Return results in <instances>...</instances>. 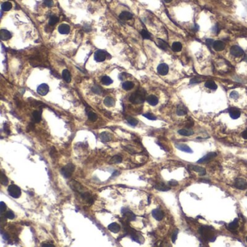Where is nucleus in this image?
Returning a JSON list of instances; mask_svg holds the SVG:
<instances>
[{
  "instance_id": "f257e3e1",
  "label": "nucleus",
  "mask_w": 247,
  "mask_h": 247,
  "mask_svg": "<svg viewBox=\"0 0 247 247\" xmlns=\"http://www.w3.org/2000/svg\"><path fill=\"white\" fill-rule=\"evenodd\" d=\"M200 233L202 234V237L204 239L210 241H214L216 238V236L214 235V231L212 230L210 227H202L200 229Z\"/></svg>"
},
{
  "instance_id": "f03ea898",
  "label": "nucleus",
  "mask_w": 247,
  "mask_h": 247,
  "mask_svg": "<svg viewBox=\"0 0 247 247\" xmlns=\"http://www.w3.org/2000/svg\"><path fill=\"white\" fill-rule=\"evenodd\" d=\"M145 100V91L143 90L137 91L130 96V101L133 104L143 103Z\"/></svg>"
},
{
  "instance_id": "7ed1b4c3",
  "label": "nucleus",
  "mask_w": 247,
  "mask_h": 247,
  "mask_svg": "<svg viewBox=\"0 0 247 247\" xmlns=\"http://www.w3.org/2000/svg\"><path fill=\"white\" fill-rule=\"evenodd\" d=\"M8 193L14 199H18L21 195V189L17 185L11 184L8 187Z\"/></svg>"
},
{
  "instance_id": "20e7f679",
  "label": "nucleus",
  "mask_w": 247,
  "mask_h": 247,
  "mask_svg": "<svg viewBox=\"0 0 247 247\" xmlns=\"http://www.w3.org/2000/svg\"><path fill=\"white\" fill-rule=\"evenodd\" d=\"M74 170H75V166L72 163H69L65 167H63V169L61 170V173L64 177L67 178V177L71 176L72 173H73Z\"/></svg>"
},
{
  "instance_id": "39448f33",
  "label": "nucleus",
  "mask_w": 247,
  "mask_h": 247,
  "mask_svg": "<svg viewBox=\"0 0 247 247\" xmlns=\"http://www.w3.org/2000/svg\"><path fill=\"white\" fill-rule=\"evenodd\" d=\"M230 54L236 57H239L244 55V52L242 49L238 46H233L230 48Z\"/></svg>"
},
{
  "instance_id": "423d86ee",
  "label": "nucleus",
  "mask_w": 247,
  "mask_h": 247,
  "mask_svg": "<svg viewBox=\"0 0 247 247\" xmlns=\"http://www.w3.org/2000/svg\"><path fill=\"white\" fill-rule=\"evenodd\" d=\"M107 54L104 51L98 50L94 54V59L96 62H103L107 58Z\"/></svg>"
},
{
  "instance_id": "0eeeda50",
  "label": "nucleus",
  "mask_w": 247,
  "mask_h": 247,
  "mask_svg": "<svg viewBox=\"0 0 247 247\" xmlns=\"http://www.w3.org/2000/svg\"><path fill=\"white\" fill-rule=\"evenodd\" d=\"M235 186L238 189L244 190L247 188V182L243 178H237L235 181Z\"/></svg>"
},
{
  "instance_id": "6e6552de",
  "label": "nucleus",
  "mask_w": 247,
  "mask_h": 247,
  "mask_svg": "<svg viewBox=\"0 0 247 247\" xmlns=\"http://www.w3.org/2000/svg\"><path fill=\"white\" fill-rule=\"evenodd\" d=\"M49 90V86L46 83H42L38 87L37 92L38 94H40L41 96H45L48 94Z\"/></svg>"
},
{
  "instance_id": "1a4fd4ad",
  "label": "nucleus",
  "mask_w": 247,
  "mask_h": 247,
  "mask_svg": "<svg viewBox=\"0 0 247 247\" xmlns=\"http://www.w3.org/2000/svg\"><path fill=\"white\" fill-rule=\"evenodd\" d=\"M216 156H217V153H215V152L208 153L207 155H205L204 157H203L202 158L199 159V160L197 161V162H198V163H205V162H210L212 159L214 158Z\"/></svg>"
},
{
  "instance_id": "9d476101",
  "label": "nucleus",
  "mask_w": 247,
  "mask_h": 247,
  "mask_svg": "<svg viewBox=\"0 0 247 247\" xmlns=\"http://www.w3.org/2000/svg\"><path fill=\"white\" fill-rule=\"evenodd\" d=\"M168 71H169V67H168V65L165 63H162V64L159 65L157 67V72L161 75H167Z\"/></svg>"
},
{
  "instance_id": "9b49d317",
  "label": "nucleus",
  "mask_w": 247,
  "mask_h": 247,
  "mask_svg": "<svg viewBox=\"0 0 247 247\" xmlns=\"http://www.w3.org/2000/svg\"><path fill=\"white\" fill-rule=\"evenodd\" d=\"M151 214H152V216L154 217L155 220H157L158 221L162 220L163 218H164V213L160 209H155V210L152 211Z\"/></svg>"
},
{
  "instance_id": "f8f14e48",
  "label": "nucleus",
  "mask_w": 247,
  "mask_h": 247,
  "mask_svg": "<svg viewBox=\"0 0 247 247\" xmlns=\"http://www.w3.org/2000/svg\"><path fill=\"white\" fill-rule=\"evenodd\" d=\"M225 47V44L221 41H215L213 43V48L215 51L218 52H221L222 50H224Z\"/></svg>"
},
{
  "instance_id": "ddd939ff",
  "label": "nucleus",
  "mask_w": 247,
  "mask_h": 247,
  "mask_svg": "<svg viewBox=\"0 0 247 247\" xmlns=\"http://www.w3.org/2000/svg\"><path fill=\"white\" fill-rule=\"evenodd\" d=\"M188 167L191 169V170H194V171H195V172H197V173H200L201 175H204L205 174H206V170L202 167H199L197 166V165H190Z\"/></svg>"
},
{
  "instance_id": "4468645a",
  "label": "nucleus",
  "mask_w": 247,
  "mask_h": 247,
  "mask_svg": "<svg viewBox=\"0 0 247 247\" xmlns=\"http://www.w3.org/2000/svg\"><path fill=\"white\" fill-rule=\"evenodd\" d=\"M229 114L232 119H238L241 116V112L239 110L233 107L229 110Z\"/></svg>"
},
{
  "instance_id": "2eb2a0df",
  "label": "nucleus",
  "mask_w": 247,
  "mask_h": 247,
  "mask_svg": "<svg viewBox=\"0 0 247 247\" xmlns=\"http://www.w3.org/2000/svg\"><path fill=\"white\" fill-rule=\"evenodd\" d=\"M12 37L11 33L10 31H8L5 29H2L0 30V38L3 41H7L10 39Z\"/></svg>"
},
{
  "instance_id": "dca6fc26",
  "label": "nucleus",
  "mask_w": 247,
  "mask_h": 247,
  "mask_svg": "<svg viewBox=\"0 0 247 247\" xmlns=\"http://www.w3.org/2000/svg\"><path fill=\"white\" fill-rule=\"evenodd\" d=\"M58 31L61 34H68L70 31V26L67 24H61L58 27Z\"/></svg>"
},
{
  "instance_id": "f3484780",
  "label": "nucleus",
  "mask_w": 247,
  "mask_h": 247,
  "mask_svg": "<svg viewBox=\"0 0 247 247\" xmlns=\"http://www.w3.org/2000/svg\"><path fill=\"white\" fill-rule=\"evenodd\" d=\"M122 214H124L125 216L127 217V218L130 221H132V220H136L135 214L132 213V212L130 210H128L123 208V209L122 210Z\"/></svg>"
},
{
  "instance_id": "a211bd4d",
  "label": "nucleus",
  "mask_w": 247,
  "mask_h": 247,
  "mask_svg": "<svg viewBox=\"0 0 247 247\" xmlns=\"http://www.w3.org/2000/svg\"><path fill=\"white\" fill-rule=\"evenodd\" d=\"M176 148L178 149L179 150H181L182 151H184V152H187V153H192L193 151L191 148L189 147L188 146H187L186 144H176Z\"/></svg>"
},
{
  "instance_id": "6ab92c4d",
  "label": "nucleus",
  "mask_w": 247,
  "mask_h": 247,
  "mask_svg": "<svg viewBox=\"0 0 247 247\" xmlns=\"http://www.w3.org/2000/svg\"><path fill=\"white\" fill-rule=\"evenodd\" d=\"M108 230L113 233H117L120 230V226L116 222H112L108 226Z\"/></svg>"
},
{
  "instance_id": "aec40b11",
  "label": "nucleus",
  "mask_w": 247,
  "mask_h": 247,
  "mask_svg": "<svg viewBox=\"0 0 247 247\" xmlns=\"http://www.w3.org/2000/svg\"><path fill=\"white\" fill-rule=\"evenodd\" d=\"M146 101H147L148 103L150 105H151V106H155L159 102L158 98L156 96H155V95H150V96H148Z\"/></svg>"
},
{
  "instance_id": "412c9836",
  "label": "nucleus",
  "mask_w": 247,
  "mask_h": 247,
  "mask_svg": "<svg viewBox=\"0 0 247 247\" xmlns=\"http://www.w3.org/2000/svg\"><path fill=\"white\" fill-rule=\"evenodd\" d=\"M119 17H120V19H121L122 20H128L132 19L133 15L129 12L124 11L120 13V15Z\"/></svg>"
},
{
  "instance_id": "4be33fe9",
  "label": "nucleus",
  "mask_w": 247,
  "mask_h": 247,
  "mask_svg": "<svg viewBox=\"0 0 247 247\" xmlns=\"http://www.w3.org/2000/svg\"><path fill=\"white\" fill-rule=\"evenodd\" d=\"M104 104L105 106H107V107H110L114 106V104H115V102H114L113 98H112L110 96H107V97L104 99Z\"/></svg>"
},
{
  "instance_id": "5701e85b",
  "label": "nucleus",
  "mask_w": 247,
  "mask_h": 247,
  "mask_svg": "<svg viewBox=\"0 0 247 247\" xmlns=\"http://www.w3.org/2000/svg\"><path fill=\"white\" fill-rule=\"evenodd\" d=\"M178 133L181 135V136H192L194 132V130L191 129H181L178 130Z\"/></svg>"
},
{
  "instance_id": "b1692460",
  "label": "nucleus",
  "mask_w": 247,
  "mask_h": 247,
  "mask_svg": "<svg viewBox=\"0 0 247 247\" xmlns=\"http://www.w3.org/2000/svg\"><path fill=\"white\" fill-rule=\"evenodd\" d=\"M155 188H156L157 190L160 191H167L170 190V188L167 187V186H165L163 183H159L158 184H157L155 186Z\"/></svg>"
},
{
  "instance_id": "393cba45",
  "label": "nucleus",
  "mask_w": 247,
  "mask_h": 247,
  "mask_svg": "<svg viewBox=\"0 0 247 247\" xmlns=\"http://www.w3.org/2000/svg\"><path fill=\"white\" fill-rule=\"evenodd\" d=\"M176 113H177V115H179V116L185 115V114H187V110H186V108L184 106H183V105H179L177 108Z\"/></svg>"
},
{
  "instance_id": "a878e982",
  "label": "nucleus",
  "mask_w": 247,
  "mask_h": 247,
  "mask_svg": "<svg viewBox=\"0 0 247 247\" xmlns=\"http://www.w3.org/2000/svg\"><path fill=\"white\" fill-rule=\"evenodd\" d=\"M100 138L103 141L107 142V141H110L112 139V136H111L110 133H107V132H103L100 134Z\"/></svg>"
},
{
  "instance_id": "bb28decb",
  "label": "nucleus",
  "mask_w": 247,
  "mask_h": 247,
  "mask_svg": "<svg viewBox=\"0 0 247 247\" xmlns=\"http://www.w3.org/2000/svg\"><path fill=\"white\" fill-rule=\"evenodd\" d=\"M172 49H173V51H174L175 52H181V49H182V44H181V43L178 42V41L174 42L173 45H172Z\"/></svg>"
},
{
  "instance_id": "cd10ccee",
  "label": "nucleus",
  "mask_w": 247,
  "mask_h": 247,
  "mask_svg": "<svg viewBox=\"0 0 247 247\" xmlns=\"http://www.w3.org/2000/svg\"><path fill=\"white\" fill-rule=\"evenodd\" d=\"M134 86V83L131 81H126L122 83V89L126 91L132 89Z\"/></svg>"
},
{
  "instance_id": "c85d7f7f",
  "label": "nucleus",
  "mask_w": 247,
  "mask_h": 247,
  "mask_svg": "<svg viewBox=\"0 0 247 247\" xmlns=\"http://www.w3.org/2000/svg\"><path fill=\"white\" fill-rule=\"evenodd\" d=\"M63 78L67 83H70L71 81V75L67 70H64L63 71Z\"/></svg>"
},
{
  "instance_id": "c756f323",
  "label": "nucleus",
  "mask_w": 247,
  "mask_h": 247,
  "mask_svg": "<svg viewBox=\"0 0 247 247\" xmlns=\"http://www.w3.org/2000/svg\"><path fill=\"white\" fill-rule=\"evenodd\" d=\"M204 86H205V87H207V88L210 89H212V90H216L218 89V86L216 85V83L212 81H207L205 83Z\"/></svg>"
},
{
  "instance_id": "7c9ffc66",
  "label": "nucleus",
  "mask_w": 247,
  "mask_h": 247,
  "mask_svg": "<svg viewBox=\"0 0 247 247\" xmlns=\"http://www.w3.org/2000/svg\"><path fill=\"white\" fill-rule=\"evenodd\" d=\"M33 121L36 122H40L41 119V115L40 112H38V111H34L33 112Z\"/></svg>"
},
{
  "instance_id": "2f4dec72",
  "label": "nucleus",
  "mask_w": 247,
  "mask_h": 247,
  "mask_svg": "<svg viewBox=\"0 0 247 247\" xmlns=\"http://www.w3.org/2000/svg\"><path fill=\"white\" fill-rule=\"evenodd\" d=\"M112 82H113L112 80L109 76H107V75L103 76L102 78V83H103L104 85H106V86L110 85L111 83H112Z\"/></svg>"
},
{
  "instance_id": "473e14b6",
  "label": "nucleus",
  "mask_w": 247,
  "mask_h": 247,
  "mask_svg": "<svg viewBox=\"0 0 247 247\" xmlns=\"http://www.w3.org/2000/svg\"><path fill=\"white\" fill-rule=\"evenodd\" d=\"M238 227V219L236 218L232 222H230L228 225V228L230 230H235Z\"/></svg>"
},
{
  "instance_id": "72a5a7b5",
  "label": "nucleus",
  "mask_w": 247,
  "mask_h": 247,
  "mask_svg": "<svg viewBox=\"0 0 247 247\" xmlns=\"http://www.w3.org/2000/svg\"><path fill=\"white\" fill-rule=\"evenodd\" d=\"M12 8V4L9 2H4L3 4H2V10L3 11H9L10 10H11Z\"/></svg>"
},
{
  "instance_id": "f704fd0d",
  "label": "nucleus",
  "mask_w": 247,
  "mask_h": 247,
  "mask_svg": "<svg viewBox=\"0 0 247 247\" xmlns=\"http://www.w3.org/2000/svg\"><path fill=\"white\" fill-rule=\"evenodd\" d=\"M126 120H127V122L129 123L130 126H136L138 124V121H137L136 119H135V118H132V117H127L126 118Z\"/></svg>"
},
{
  "instance_id": "c9c22d12",
  "label": "nucleus",
  "mask_w": 247,
  "mask_h": 247,
  "mask_svg": "<svg viewBox=\"0 0 247 247\" xmlns=\"http://www.w3.org/2000/svg\"><path fill=\"white\" fill-rule=\"evenodd\" d=\"M122 159L121 157H120V156H118V155H115L114 157H112V158L111 159L110 161V163H120L122 162Z\"/></svg>"
},
{
  "instance_id": "e433bc0d",
  "label": "nucleus",
  "mask_w": 247,
  "mask_h": 247,
  "mask_svg": "<svg viewBox=\"0 0 247 247\" xmlns=\"http://www.w3.org/2000/svg\"><path fill=\"white\" fill-rule=\"evenodd\" d=\"M88 118L91 122H95L97 120V115L93 112H88Z\"/></svg>"
},
{
  "instance_id": "4c0bfd02",
  "label": "nucleus",
  "mask_w": 247,
  "mask_h": 247,
  "mask_svg": "<svg viewBox=\"0 0 247 247\" xmlns=\"http://www.w3.org/2000/svg\"><path fill=\"white\" fill-rule=\"evenodd\" d=\"M58 20H59V19L57 16H52L49 19V24L52 26H55L56 23L58 22Z\"/></svg>"
},
{
  "instance_id": "58836bf2",
  "label": "nucleus",
  "mask_w": 247,
  "mask_h": 247,
  "mask_svg": "<svg viewBox=\"0 0 247 247\" xmlns=\"http://www.w3.org/2000/svg\"><path fill=\"white\" fill-rule=\"evenodd\" d=\"M1 181V183L4 186H6L8 183L7 177H6V175L3 173H2V174H1V181Z\"/></svg>"
},
{
  "instance_id": "ea45409f",
  "label": "nucleus",
  "mask_w": 247,
  "mask_h": 247,
  "mask_svg": "<svg viewBox=\"0 0 247 247\" xmlns=\"http://www.w3.org/2000/svg\"><path fill=\"white\" fill-rule=\"evenodd\" d=\"M141 33V36H143L144 38H146V39H150V38H151V36H150V34L149 33L147 30H142Z\"/></svg>"
},
{
  "instance_id": "a19ab883",
  "label": "nucleus",
  "mask_w": 247,
  "mask_h": 247,
  "mask_svg": "<svg viewBox=\"0 0 247 247\" xmlns=\"http://www.w3.org/2000/svg\"><path fill=\"white\" fill-rule=\"evenodd\" d=\"M158 44L159 46V47L160 48H162V49H167V44L164 41H162V39H158Z\"/></svg>"
},
{
  "instance_id": "79ce46f5",
  "label": "nucleus",
  "mask_w": 247,
  "mask_h": 247,
  "mask_svg": "<svg viewBox=\"0 0 247 247\" xmlns=\"http://www.w3.org/2000/svg\"><path fill=\"white\" fill-rule=\"evenodd\" d=\"M4 216L7 218H8V219L12 220V219H14V218H15V214H14V212H13L12 211H8V212H7L5 213Z\"/></svg>"
},
{
  "instance_id": "37998d69",
  "label": "nucleus",
  "mask_w": 247,
  "mask_h": 247,
  "mask_svg": "<svg viewBox=\"0 0 247 247\" xmlns=\"http://www.w3.org/2000/svg\"><path fill=\"white\" fill-rule=\"evenodd\" d=\"M145 118H146L149 120H157V118L155 117L154 114H151V113H146V114H143Z\"/></svg>"
},
{
  "instance_id": "c03bdc74",
  "label": "nucleus",
  "mask_w": 247,
  "mask_h": 247,
  "mask_svg": "<svg viewBox=\"0 0 247 247\" xmlns=\"http://www.w3.org/2000/svg\"><path fill=\"white\" fill-rule=\"evenodd\" d=\"M92 91L96 94H101L102 93V89L98 86H95L92 88Z\"/></svg>"
},
{
  "instance_id": "a18cd8bd",
  "label": "nucleus",
  "mask_w": 247,
  "mask_h": 247,
  "mask_svg": "<svg viewBox=\"0 0 247 247\" xmlns=\"http://www.w3.org/2000/svg\"><path fill=\"white\" fill-rule=\"evenodd\" d=\"M6 208H7L6 204H5L3 202H2L0 203V211H1V213H2V214L6 211Z\"/></svg>"
},
{
  "instance_id": "49530a36",
  "label": "nucleus",
  "mask_w": 247,
  "mask_h": 247,
  "mask_svg": "<svg viewBox=\"0 0 247 247\" xmlns=\"http://www.w3.org/2000/svg\"><path fill=\"white\" fill-rule=\"evenodd\" d=\"M44 4L45 6H47L48 7H51L53 5V1L52 0H45Z\"/></svg>"
},
{
  "instance_id": "de8ad7c7",
  "label": "nucleus",
  "mask_w": 247,
  "mask_h": 247,
  "mask_svg": "<svg viewBox=\"0 0 247 247\" xmlns=\"http://www.w3.org/2000/svg\"><path fill=\"white\" fill-rule=\"evenodd\" d=\"M177 233H178V230H175L173 233V236H172V240H173V242L175 243V240L177 238Z\"/></svg>"
},
{
  "instance_id": "09e8293b",
  "label": "nucleus",
  "mask_w": 247,
  "mask_h": 247,
  "mask_svg": "<svg viewBox=\"0 0 247 247\" xmlns=\"http://www.w3.org/2000/svg\"><path fill=\"white\" fill-rule=\"evenodd\" d=\"M230 96L233 98V99H237V98H238V94L236 92V91H232V92L230 93Z\"/></svg>"
},
{
  "instance_id": "8fccbe9b",
  "label": "nucleus",
  "mask_w": 247,
  "mask_h": 247,
  "mask_svg": "<svg viewBox=\"0 0 247 247\" xmlns=\"http://www.w3.org/2000/svg\"><path fill=\"white\" fill-rule=\"evenodd\" d=\"M41 246H49V247H53L55 246L52 243H43L41 244Z\"/></svg>"
},
{
  "instance_id": "3c124183",
  "label": "nucleus",
  "mask_w": 247,
  "mask_h": 247,
  "mask_svg": "<svg viewBox=\"0 0 247 247\" xmlns=\"http://www.w3.org/2000/svg\"><path fill=\"white\" fill-rule=\"evenodd\" d=\"M177 184H178V183H177V181H172L169 182V185H170V186H177Z\"/></svg>"
},
{
  "instance_id": "603ef678",
  "label": "nucleus",
  "mask_w": 247,
  "mask_h": 247,
  "mask_svg": "<svg viewBox=\"0 0 247 247\" xmlns=\"http://www.w3.org/2000/svg\"><path fill=\"white\" fill-rule=\"evenodd\" d=\"M241 135H242V137H243L244 139H247V130H244Z\"/></svg>"
},
{
  "instance_id": "864d4df0",
  "label": "nucleus",
  "mask_w": 247,
  "mask_h": 247,
  "mask_svg": "<svg viewBox=\"0 0 247 247\" xmlns=\"http://www.w3.org/2000/svg\"><path fill=\"white\" fill-rule=\"evenodd\" d=\"M199 80L196 79V78H194V79L191 80V81H190V83L192 84V83H199Z\"/></svg>"
},
{
  "instance_id": "5fc2aeb1",
  "label": "nucleus",
  "mask_w": 247,
  "mask_h": 247,
  "mask_svg": "<svg viewBox=\"0 0 247 247\" xmlns=\"http://www.w3.org/2000/svg\"><path fill=\"white\" fill-rule=\"evenodd\" d=\"M213 43H214V42H213V40H212V39H207V40L206 41V44H207V45H210L211 44H213Z\"/></svg>"
},
{
  "instance_id": "6e6d98bb",
  "label": "nucleus",
  "mask_w": 247,
  "mask_h": 247,
  "mask_svg": "<svg viewBox=\"0 0 247 247\" xmlns=\"http://www.w3.org/2000/svg\"><path fill=\"white\" fill-rule=\"evenodd\" d=\"M172 1H173V0H164V2H166V3H170V2H172Z\"/></svg>"
},
{
  "instance_id": "4d7b16f0",
  "label": "nucleus",
  "mask_w": 247,
  "mask_h": 247,
  "mask_svg": "<svg viewBox=\"0 0 247 247\" xmlns=\"http://www.w3.org/2000/svg\"><path fill=\"white\" fill-rule=\"evenodd\" d=\"M246 241H247V237H246Z\"/></svg>"
}]
</instances>
